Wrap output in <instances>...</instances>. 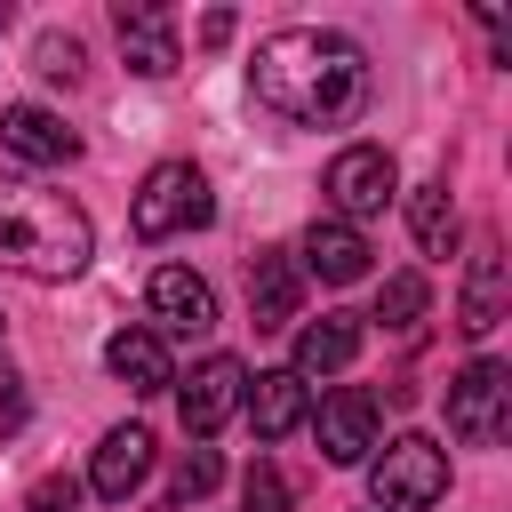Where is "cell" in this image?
Returning <instances> with one entry per match:
<instances>
[{
	"label": "cell",
	"instance_id": "d4e9b609",
	"mask_svg": "<svg viewBox=\"0 0 512 512\" xmlns=\"http://www.w3.org/2000/svg\"><path fill=\"white\" fill-rule=\"evenodd\" d=\"M0 384H8V376H0Z\"/></svg>",
	"mask_w": 512,
	"mask_h": 512
},
{
	"label": "cell",
	"instance_id": "30bf717a",
	"mask_svg": "<svg viewBox=\"0 0 512 512\" xmlns=\"http://www.w3.org/2000/svg\"><path fill=\"white\" fill-rule=\"evenodd\" d=\"M144 480H152V432H144V424H112V432L96 440L88 488H96L104 504H128V496H136Z\"/></svg>",
	"mask_w": 512,
	"mask_h": 512
},
{
	"label": "cell",
	"instance_id": "9a60e30c",
	"mask_svg": "<svg viewBox=\"0 0 512 512\" xmlns=\"http://www.w3.org/2000/svg\"><path fill=\"white\" fill-rule=\"evenodd\" d=\"M360 320L352 312H320V320H304L296 328V376H344L352 360H360Z\"/></svg>",
	"mask_w": 512,
	"mask_h": 512
},
{
	"label": "cell",
	"instance_id": "3957f363",
	"mask_svg": "<svg viewBox=\"0 0 512 512\" xmlns=\"http://www.w3.org/2000/svg\"><path fill=\"white\" fill-rule=\"evenodd\" d=\"M368 496L376 512H432L448 496V448H432L424 432L384 440V456L368 464Z\"/></svg>",
	"mask_w": 512,
	"mask_h": 512
},
{
	"label": "cell",
	"instance_id": "7402d4cb",
	"mask_svg": "<svg viewBox=\"0 0 512 512\" xmlns=\"http://www.w3.org/2000/svg\"><path fill=\"white\" fill-rule=\"evenodd\" d=\"M240 504L248 512H288V480H280V464H248V480H240Z\"/></svg>",
	"mask_w": 512,
	"mask_h": 512
},
{
	"label": "cell",
	"instance_id": "d6986e66",
	"mask_svg": "<svg viewBox=\"0 0 512 512\" xmlns=\"http://www.w3.org/2000/svg\"><path fill=\"white\" fill-rule=\"evenodd\" d=\"M408 224H416L424 256H448L456 248V200H448V184H416L408 192Z\"/></svg>",
	"mask_w": 512,
	"mask_h": 512
},
{
	"label": "cell",
	"instance_id": "8992f818",
	"mask_svg": "<svg viewBox=\"0 0 512 512\" xmlns=\"http://www.w3.org/2000/svg\"><path fill=\"white\" fill-rule=\"evenodd\" d=\"M400 192V168L384 144H344L328 160V200H336V224H360V216H384V200Z\"/></svg>",
	"mask_w": 512,
	"mask_h": 512
},
{
	"label": "cell",
	"instance_id": "e0dca14e",
	"mask_svg": "<svg viewBox=\"0 0 512 512\" xmlns=\"http://www.w3.org/2000/svg\"><path fill=\"white\" fill-rule=\"evenodd\" d=\"M296 296H304L296 264L280 248H256V264H248V312H256V328H288L296 320Z\"/></svg>",
	"mask_w": 512,
	"mask_h": 512
},
{
	"label": "cell",
	"instance_id": "8fae6325",
	"mask_svg": "<svg viewBox=\"0 0 512 512\" xmlns=\"http://www.w3.org/2000/svg\"><path fill=\"white\" fill-rule=\"evenodd\" d=\"M368 240H360V224H336V216H312L304 224V272L312 280H328V288H352V280H368Z\"/></svg>",
	"mask_w": 512,
	"mask_h": 512
},
{
	"label": "cell",
	"instance_id": "5b68a950",
	"mask_svg": "<svg viewBox=\"0 0 512 512\" xmlns=\"http://www.w3.org/2000/svg\"><path fill=\"white\" fill-rule=\"evenodd\" d=\"M504 416H512V368L504 360H472L448 384V432L464 448H496L504 440Z\"/></svg>",
	"mask_w": 512,
	"mask_h": 512
},
{
	"label": "cell",
	"instance_id": "ac0fdd59",
	"mask_svg": "<svg viewBox=\"0 0 512 512\" xmlns=\"http://www.w3.org/2000/svg\"><path fill=\"white\" fill-rule=\"evenodd\" d=\"M504 320V248L488 240L480 256H472V272H464V304H456V328L464 336H488Z\"/></svg>",
	"mask_w": 512,
	"mask_h": 512
},
{
	"label": "cell",
	"instance_id": "4fadbf2b",
	"mask_svg": "<svg viewBox=\"0 0 512 512\" xmlns=\"http://www.w3.org/2000/svg\"><path fill=\"white\" fill-rule=\"evenodd\" d=\"M152 320H160L168 336H208V328H216V296H208V280L184 272V264H160V272H152Z\"/></svg>",
	"mask_w": 512,
	"mask_h": 512
},
{
	"label": "cell",
	"instance_id": "7c38bea8",
	"mask_svg": "<svg viewBox=\"0 0 512 512\" xmlns=\"http://www.w3.org/2000/svg\"><path fill=\"white\" fill-rule=\"evenodd\" d=\"M0 144H8L16 160H32V168H64V160L80 152V136H72L48 104H8V112H0Z\"/></svg>",
	"mask_w": 512,
	"mask_h": 512
},
{
	"label": "cell",
	"instance_id": "9c48e42d",
	"mask_svg": "<svg viewBox=\"0 0 512 512\" xmlns=\"http://www.w3.org/2000/svg\"><path fill=\"white\" fill-rule=\"evenodd\" d=\"M112 24H120V56H128V72H144V80H168L184 56H176V32H168V8L160 0H120L112 8Z\"/></svg>",
	"mask_w": 512,
	"mask_h": 512
},
{
	"label": "cell",
	"instance_id": "ba28073f",
	"mask_svg": "<svg viewBox=\"0 0 512 512\" xmlns=\"http://www.w3.org/2000/svg\"><path fill=\"white\" fill-rule=\"evenodd\" d=\"M312 432H320V456H328V464H360V456L376 448V392H360V384L320 392Z\"/></svg>",
	"mask_w": 512,
	"mask_h": 512
},
{
	"label": "cell",
	"instance_id": "5bb4252c",
	"mask_svg": "<svg viewBox=\"0 0 512 512\" xmlns=\"http://www.w3.org/2000/svg\"><path fill=\"white\" fill-rule=\"evenodd\" d=\"M240 408H248L256 440H288V432L312 416V400H304V376H296V368H264V376L240 392Z\"/></svg>",
	"mask_w": 512,
	"mask_h": 512
},
{
	"label": "cell",
	"instance_id": "6da1fadb",
	"mask_svg": "<svg viewBox=\"0 0 512 512\" xmlns=\"http://www.w3.org/2000/svg\"><path fill=\"white\" fill-rule=\"evenodd\" d=\"M248 88L264 112H280L288 128H336L368 104V56L344 40V32H320V24H288L272 40H256V64H248Z\"/></svg>",
	"mask_w": 512,
	"mask_h": 512
},
{
	"label": "cell",
	"instance_id": "603a6c76",
	"mask_svg": "<svg viewBox=\"0 0 512 512\" xmlns=\"http://www.w3.org/2000/svg\"><path fill=\"white\" fill-rule=\"evenodd\" d=\"M32 64H40L48 80H80V64H88V56H80V40H72V32H48V40L32 48Z\"/></svg>",
	"mask_w": 512,
	"mask_h": 512
},
{
	"label": "cell",
	"instance_id": "2e32d148",
	"mask_svg": "<svg viewBox=\"0 0 512 512\" xmlns=\"http://www.w3.org/2000/svg\"><path fill=\"white\" fill-rule=\"evenodd\" d=\"M104 368H112L128 392H168V384H176L160 328H120V336H104Z\"/></svg>",
	"mask_w": 512,
	"mask_h": 512
},
{
	"label": "cell",
	"instance_id": "cb8c5ba5",
	"mask_svg": "<svg viewBox=\"0 0 512 512\" xmlns=\"http://www.w3.org/2000/svg\"><path fill=\"white\" fill-rule=\"evenodd\" d=\"M72 504H80L72 480H40V488H32V512H72Z\"/></svg>",
	"mask_w": 512,
	"mask_h": 512
},
{
	"label": "cell",
	"instance_id": "44dd1931",
	"mask_svg": "<svg viewBox=\"0 0 512 512\" xmlns=\"http://www.w3.org/2000/svg\"><path fill=\"white\" fill-rule=\"evenodd\" d=\"M216 480H224V464H216L208 448H192V456L176 464V488H168V504H200V496H208Z\"/></svg>",
	"mask_w": 512,
	"mask_h": 512
},
{
	"label": "cell",
	"instance_id": "7a4b0ae2",
	"mask_svg": "<svg viewBox=\"0 0 512 512\" xmlns=\"http://www.w3.org/2000/svg\"><path fill=\"white\" fill-rule=\"evenodd\" d=\"M88 248H96V232H88L80 200L0 176V272H24V280H72V272L88 264Z\"/></svg>",
	"mask_w": 512,
	"mask_h": 512
},
{
	"label": "cell",
	"instance_id": "277c9868",
	"mask_svg": "<svg viewBox=\"0 0 512 512\" xmlns=\"http://www.w3.org/2000/svg\"><path fill=\"white\" fill-rule=\"evenodd\" d=\"M216 216V200H208V176L192 168V160H160L152 176H144V192H136V208H128V224H136V240H168V232H200Z\"/></svg>",
	"mask_w": 512,
	"mask_h": 512
},
{
	"label": "cell",
	"instance_id": "ffe728a7",
	"mask_svg": "<svg viewBox=\"0 0 512 512\" xmlns=\"http://www.w3.org/2000/svg\"><path fill=\"white\" fill-rule=\"evenodd\" d=\"M424 304H432V288H424L416 272H392V280L376 288V320H384V328H416Z\"/></svg>",
	"mask_w": 512,
	"mask_h": 512
},
{
	"label": "cell",
	"instance_id": "52a82bcc",
	"mask_svg": "<svg viewBox=\"0 0 512 512\" xmlns=\"http://www.w3.org/2000/svg\"><path fill=\"white\" fill-rule=\"evenodd\" d=\"M240 392H248V368H240L232 352H208V360L184 376V392H176V408H184V432H192V440L224 432V424L240 416Z\"/></svg>",
	"mask_w": 512,
	"mask_h": 512
}]
</instances>
